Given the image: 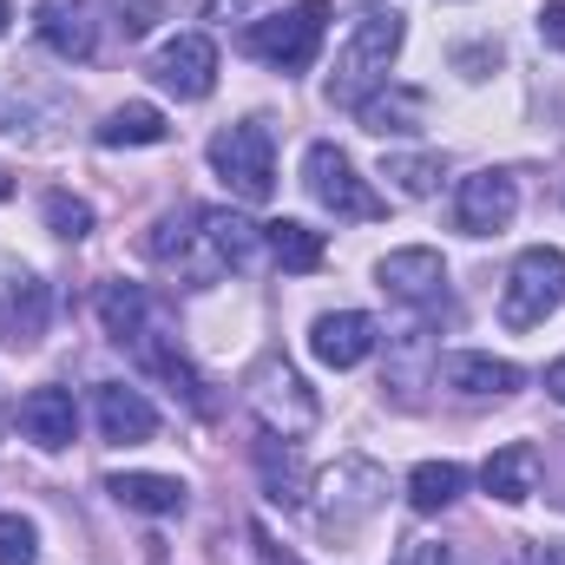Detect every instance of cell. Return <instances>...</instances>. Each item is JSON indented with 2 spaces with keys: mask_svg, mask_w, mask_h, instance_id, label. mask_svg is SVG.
<instances>
[{
  "mask_svg": "<svg viewBox=\"0 0 565 565\" xmlns=\"http://www.w3.org/2000/svg\"><path fill=\"white\" fill-rule=\"evenodd\" d=\"M402 40H408V20H402V7H369V13L349 26L342 53H335V73H329V99L355 106L362 93H375V86L388 79V66L402 60Z\"/></svg>",
  "mask_w": 565,
  "mask_h": 565,
  "instance_id": "cell-1",
  "label": "cell"
},
{
  "mask_svg": "<svg viewBox=\"0 0 565 565\" xmlns=\"http://www.w3.org/2000/svg\"><path fill=\"white\" fill-rule=\"evenodd\" d=\"M309 493H316V526H322V540H355V533L382 513L388 473H382L375 460H362V454H342L329 473L309 480Z\"/></svg>",
  "mask_w": 565,
  "mask_h": 565,
  "instance_id": "cell-2",
  "label": "cell"
},
{
  "mask_svg": "<svg viewBox=\"0 0 565 565\" xmlns=\"http://www.w3.org/2000/svg\"><path fill=\"white\" fill-rule=\"evenodd\" d=\"M244 402H250V415L264 422V434H282V440H302L316 415H322V402H316V388L296 375V362L270 349V355H257L250 369H244Z\"/></svg>",
  "mask_w": 565,
  "mask_h": 565,
  "instance_id": "cell-3",
  "label": "cell"
},
{
  "mask_svg": "<svg viewBox=\"0 0 565 565\" xmlns=\"http://www.w3.org/2000/svg\"><path fill=\"white\" fill-rule=\"evenodd\" d=\"M302 191L329 211V217H342V224H375L382 211H388V198L355 171V158L342 151V145L316 139L302 151Z\"/></svg>",
  "mask_w": 565,
  "mask_h": 565,
  "instance_id": "cell-4",
  "label": "cell"
},
{
  "mask_svg": "<svg viewBox=\"0 0 565 565\" xmlns=\"http://www.w3.org/2000/svg\"><path fill=\"white\" fill-rule=\"evenodd\" d=\"M211 171L224 178L231 198L244 204H270L277 191V145H270V126L264 119H237L211 139Z\"/></svg>",
  "mask_w": 565,
  "mask_h": 565,
  "instance_id": "cell-5",
  "label": "cell"
},
{
  "mask_svg": "<svg viewBox=\"0 0 565 565\" xmlns=\"http://www.w3.org/2000/svg\"><path fill=\"white\" fill-rule=\"evenodd\" d=\"M322 33H329V0H296L277 20H257L244 33V53H257L277 73H309L316 53H322Z\"/></svg>",
  "mask_w": 565,
  "mask_h": 565,
  "instance_id": "cell-6",
  "label": "cell"
},
{
  "mask_svg": "<svg viewBox=\"0 0 565 565\" xmlns=\"http://www.w3.org/2000/svg\"><path fill=\"white\" fill-rule=\"evenodd\" d=\"M559 302H565V250H553V244L520 250L513 270H507V289H500V322L507 329H540Z\"/></svg>",
  "mask_w": 565,
  "mask_h": 565,
  "instance_id": "cell-7",
  "label": "cell"
},
{
  "mask_svg": "<svg viewBox=\"0 0 565 565\" xmlns=\"http://www.w3.org/2000/svg\"><path fill=\"white\" fill-rule=\"evenodd\" d=\"M520 217V178L513 171H473L454 191V224L467 237H500Z\"/></svg>",
  "mask_w": 565,
  "mask_h": 565,
  "instance_id": "cell-8",
  "label": "cell"
},
{
  "mask_svg": "<svg viewBox=\"0 0 565 565\" xmlns=\"http://www.w3.org/2000/svg\"><path fill=\"white\" fill-rule=\"evenodd\" d=\"M151 79L178 99H211L217 86V40L211 33H171L158 53H151Z\"/></svg>",
  "mask_w": 565,
  "mask_h": 565,
  "instance_id": "cell-9",
  "label": "cell"
},
{
  "mask_svg": "<svg viewBox=\"0 0 565 565\" xmlns=\"http://www.w3.org/2000/svg\"><path fill=\"white\" fill-rule=\"evenodd\" d=\"M434 375H440V388L473 395V402H507V395H520V382H526L520 362H507V355H480V349H454V355H440Z\"/></svg>",
  "mask_w": 565,
  "mask_h": 565,
  "instance_id": "cell-10",
  "label": "cell"
},
{
  "mask_svg": "<svg viewBox=\"0 0 565 565\" xmlns=\"http://www.w3.org/2000/svg\"><path fill=\"white\" fill-rule=\"evenodd\" d=\"M375 342H382V329H375V316H362V309H329V316L309 322V355H316L322 369H355V362L375 355Z\"/></svg>",
  "mask_w": 565,
  "mask_h": 565,
  "instance_id": "cell-11",
  "label": "cell"
},
{
  "mask_svg": "<svg viewBox=\"0 0 565 565\" xmlns=\"http://www.w3.org/2000/svg\"><path fill=\"white\" fill-rule=\"evenodd\" d=\"M33 33L53 60H93L99 46V20H93V0H40L33 7Z\"/></svg>",
  "mask_w": 565,
  "mask_h": 565,
  "instance_id": "cell-12",
  "label": "cell"
},
{
  "mask_svg": "<svg viewBox=\"0 0 565 565\" xmlns=\"http://www.w3.org/2000/svg\"><path fill=\"white\" fill-rule=\"evenodd\" d=\"M375 282H382V296H395V302H434V296L447 289V264H440V250L408 244V250H388V257L375 264Z\"/></svg>",
  "mask_w": 565,
  "mask_h": 565,
  "instance_id": "cell-13",
  "label": "cell"
},
{
  "mask_svg": "<svg viewBox=\"0 0 565 565\" xmlns=\"http://www.w3.org/2000/svg\"><path fill=\"white\" fill-rule=\"evenodd\" d=\"M250 460H257V480H264V500H270V507L296 513V507L309 500V467H302L296 440H282V434H264V440L250 447Z\"/></svg>",
  "mask_w": 565,
  "mask_h": 565,
  "instance_id": "cell-14",
  "label": "cell"
},
{
  "mask_svg": "<svg viewBox=\"0 0 565 565\" xmlns=\"http://www.w3.org/2000/svg\"><path fill=\"white\" fill-rule=\"evenodd\" d=\"M198 244H204L211 270H244L264 250V224H250L237 211H198Z\"/></svg>",
  "mask_w": 565,
  "mask_h": 565,
  "instance_id": "cell-15",
  "label": "cell"
},
{
  "mask_svg": "<svg viewBox=\"0 0 565 565\" xmlns=\"http://www.w3.org/2000/svg\"><path fill=\"white\" fill-rule=\"evenodd\" d=\"M20 434H26L33 447H46V454L73 447V434H79V402H73V388H33V395L20 402Z\"/></svg>",
  "mask_w": 565,
  "mask_h": 565,
  "instance_id": "cell-16",
  "label": "cell"
},
{
  "mask_svg": "<svg viewBox=\"0 0 565 565\" xmlns=\"http://www.w3.org/2000/svg\"><path fill=\"white\" fill-rule=\"evenodd\" d=\"M355 119L369 126V132H422L427 126V93L422 86H402V79H382L375 93H362L355 99Z\"/></svg>",
  "mask_w": 565,
  "mask_h": 565,
  "instance_id": "cell-17",
  "label": "cell"
},
{
  "mask_svg": "<svg viewBox=\"0 0 565 565\" xmlns=\"http://www.w3.org/2000/svg\"><path fill=\"white\" fill-rule=\"evenodd\" d=\"M46 316H53V296H46V282L40 277H7L0 289V335L13 342V349H33L40 335H46Z\"/></svg>",
  "mask_w": 565,
  "mask_h": 565,
  "instance_id": "cell-18",
  "label": "cell"
},
{
  "mask_svg": "<svg viewBox=\"0 0 565 565\" xmlns=\"http://www.w3.org/2000/svg\"><path fill=\"white\" fill-rule=\"evenodd\" d=\"M480 487L500 500V507H520L540 493V447L533 440H513V447H493L487 467H480Z\"/></svg>",
  "mask_w": 565,
  "mask_h": 565,
  "instance_id": "cell-19",
  "label": "cell"
},
{
  "mask_svg": "<svg viewBox=\"0 0 565 565\" xmlns=\"http://www.w3.org/2000/svg\"><path fill=\"white\" fill-rule=\"evenodd\" d=\"M93 408H99V434L119 440V447H139V440L158 434V408L145 402L139 388H126V382H106V388L93 395Z\"/></svg>",
  "mask_w": 565,
  "mask_h": 565,
  "instance_id": "cell-20",
  "label": "cell"
},
{
  "mask_svg": "<svg viewBox=\"0 0 565 565\" xmlns=\"http://www.w3.org/2000/svg\"><path fill=\"white\" fill-rule=\"evenodd\" d=\"M106 493H113L126 513H145V520H171V513H184V500H191V487H184L178 473H113Z\"/></svg>",
  "mask_w": 565,
  "mask_h": 565,
  "instance_id": "cell-21",
  "label": "cell"
},
{
  "mask_svg": "<svg viewBox=\"0 0 565 565\" xmlns=\"http://www.w3.org/2000/svg\"><path fill=\"white\" fill-rule=\"evenodd\" d=\"M264 250L277 257V270H296V277L322 270V257H329L322 231H309V224H296V217H277V224H264Z\"/></svg>",
  "mask_w": 565,
  "mask_h": 565,
  "instance_id": "cell-22",
  "label": "cell"
},
{
  "mask_svg": "<svg viewBox=\"0 0 565 565\" xmlns=\"http://www.w3.org/2000/svg\"><path fill=\"white\" fill-rule=\"evenodd\" d=\"M93 139L106 145V151H119V145H164V139H171V126H164V113H158V106H145V99H132V106L106 113Z\"/></svg>",
  "mask_w": 565,
  "mask_h": 565,
  "instance_id": "cell-23",
  "label": "cell"
},
{
  "mask_svg": "<svg viewBox=\"0 0 565 565\" xmlns=\"http://www.w3.org/2000/svg\"><path fill=\"white\" fill-rule=\"evenodd\" d=\"M99 322H106L113 342H145V335H151V329H145L151 309H145L139 282H106V289H99Z\"/></svg>",
  "mask_w": 565,
  "mask_h": 565,
  "instance_id": "cell-24",
  "label": "cell"
},
{
  "mask_svg": "<svg viewBox=\"0 0 565 565\" xmlns=\"http://www.w3.org/2000/svg\"><path fill=\"white\" fill-rule=\"evenodd\" d=\"M467 493V467L460 460H422L415 473H408V507L415 513H440V507H454Z\"/></svg>",
  "mask_w": 565,
  "mask_h": 565,
  "instance_id": "cell-25",
  "label": "cell"
},
{
  "mask_svg": "<svg viewBox=\"0 0 565 565\" xmlns=\"http://www.w3.org/2000/svg\"><path fill=\"white\" fill-rule=\"evenodd\" d=\"M440 171H447V164H440L434 151H388V158H382V178H388L402 198H434V191H440Z\"/></svg>",
  "mask_w": 565,
  "mask_h": 565,
  "instance_id": "cell-26",
  "label": "cell"
},
{
  "mask_svg": "<svg viewBox=\"0 0 565 565\" xmlns=\"http://www.w3.org/2000/svg\"><path fill=\"white\" fill-rule=\"evenodd\" d=\"M40 211H46V231H53V237H66V244L93 237V204H86V198H73V191H46Z\"/></svg>",
  "mask_w": 565,
  "mask_h": 565,
  "instance_id": "cell-27",
  "label": "cell"
},
{
  "mask_svg": "<svg viewBox=\"0 0 565 565\" xmlns=\"http://www.w3.org/2000/svg\"><path fill=\"white\" fill-rule=\"evenodd\" d=\"M40 559V526L26 513H0V565H33Z\"/></svg>",
  "mask_w": 565,
  "mask_h": 565,
  "instance_id": "cell-28",
  "label": "cell"
},
{
  "mask_svg": "<svg viewBox=\"0 0 565 565\" xmlns=\"http://www.w3.org/2000/svg\"><path fill=\"white\" fill-rule=\"evenodd\" d=\"M540 40L565 53V0H546V7H540Z\"/></svg>",
  "mask_w": 565,
  "mask_h": 565,
  "instance_id": "cell-29",
  "label": "cell"
},
{
  "mask_svg": "<svg viewBox=\"0 0 565 565\" xmlns=\"http://www.w3.org/2000/svg\"><path fill=\"white\" fill-rule=\"evenodd\" d=\"M191 7H198L204 20H237V13H250L257 0H191Z\"/></svg>",
  "mask_w": 565,
  "mask_h": 565,
  "instance_id": "cell-30",
  "label": "cell"
},
{
  "mask_svg": "<svg viewBox=\"0 0 565 565\" xmlns=\"http://www.w3.org/2000/svg\"><path fill=\"white\" fill-rule=\"evenodd\" d=\"M520 559H526V565H565V540H533Z\"/></svg>",
  "mask_w": 565,
  "mask_h": 565,
  "instance_id": "cell-31",
  "label": "cell"
},
{
  "mask_svg": "<svg viewBox=\"0 0 565 565\" xmlns=\"http://www.w3.org/2000/svg\"><path fill=\"white\" fill-rule=\"evenodd\" d=\"M546 395H553V402L565 408V355L553 362V369H546Z\"/></svg>",
  "mask_w": 565,
  "mask_h": 565,
  "instance_id": "cell-32",
  "label": "cell"
},
{
  "mask_svg": "<svg viewBox=\"0 0 565 565\" xmlns=\"http://www.w3.org/2000/svg\"><path fill=\"white\" fill-rule=\"evenodd\" d=\"M408 565H447V546H427V540H422V546L408 553Z\"/></svg>",
  "mask_w": 565,
  "mask_h": 565,
  "instance_id": "cell-33",
  "label": "cell"
},
{
  "mask_svg": "<svg viewBox=\"0 0 565 565\" xmlns=\"http://www.w3.org/2000/svg\"><path fill=\"white\" fill-rule=\"evenodd\" d=\"M257 546H264V559H270V565H302V559H277V553H270V540H257Z\"/></svg>",
  "mask_w": 565,
  "mask_h": 565,
  "instance_id": "cell-34",
  "label": "cell"
},
{
  "mask_svg": "<svg viewBox=\"0 0 565 565\" xmlns=\"http://www.w3.org/2000/svg\"><path fill=\"white\" fill-rule=\"evenodd\" d=\"M7 20H13V0H0V33H7Z\"/></svg>",
  "mask_w": 565,
  "mask_h": 565,
  "instance_id": "cell-35",
  "label": "cell"
},
{
  "mask_svg": "<svg viewBox=\"0 0 565 565\" xmlns=\"http://www.w3.org/2000/svg\"><path fill=\"white\" fill-rule=\"evenodd\" d=\"M7 191H13V178H7V164H0V198H7Z\"/></svg>",
  "mask_w": 565,
  "mask_h": 565,
  "instance_id": "cell-36",
  "label": "cell"
},
{
  "mask_svg": "<svg viewBox=\"0 0 565 565\" xmlns=\"http://www.w3.org/2000/svg\"><path fill=\"white\" fill-rule=\"evenodd\" d=\"M507 565H526V559H507Z\"/></svg>",
  "mask_w": 565,
  "mask_h": 565,
  "instance_id": "cell-37",
  "label": "cell"
}]
</instances>
